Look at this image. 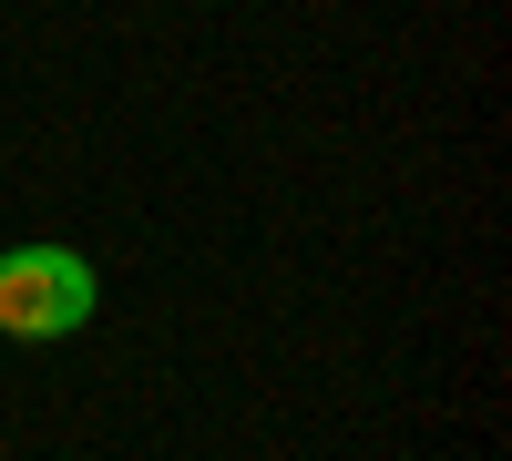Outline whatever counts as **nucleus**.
Here are the masks:
<instances>
[{
	"instance_id": "1",
	"label": "nucleus",
	"mask_w": 512,
	"mask_h": 461,
	"mask_svg": "<svg viewBox=\"0 0 512 461\" xmlns=\"http://www.w3.org/2000/svg\"><path fill=\"white\" fill-rule=\"evenodd\" d=\"M93 318V267L72 246H0V349L11 339H72Z\"/></svg>"
}]
</instances>
